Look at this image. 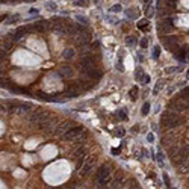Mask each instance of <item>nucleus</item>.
I'll return each instance as SVG.
<instances>
[{"label":"nucleus","instance_id":"nucleus-1","mask_svg":"<svg viewBox=\"0 0 189 189\" xmlns=\"http://www.w3.org/2000/svg\"><path fill=\"white\" fill-rule=\"evenodd\" d=\"M49 117H50V115L47 114L45 111H43V109H36V111H33L32 115L29 117V121L32 124H38L39 126V124H43Z\"/></svg>","mask_w":189,"mask_h":189},{"label":"nucleus","instance_id":"nucleus-2","mask_svg":"<svg viewBox=\"0 0 189 189\" xmlns=\"http://www.w3.org/2000/svg\"><path fill=\"white\" fill-rule=\"evenodd\" d=\"M83 133H85V129L80 127V126H77V127H71L68 132L64 135V138L67 141H77V139H80L83 138Z\"/></svg>","mask_w":189,"mask_h":189},{"label":"nucleus","instance_id":"nucleus-3","mask_svg":"<svg viewBox=\"0 0 189 189\" xmlns=\"http://www.w3.org/2000/svg\"><path fill=\"white\" fill-rule=\"evenodd\" d=\"M56 123H57V118L56 117H49L43 124H39V127L43 129L45 133H55V127L57 126Z\"/></svg>","mask_w":189,"mask_h":189},{"label":"nucleus","instance_id":"nucleus-4","mask_svg":"<svg viewBox=\"0 0 189 189\" xmlns=\"http://www.w3.org/2000/svg\"><path fill=\"white\" fill-rule=\"evenodd\" d=\"M80 68H82V71L85 73V74L91 70H96V61H94V57L92 56H85L80 61Z\"/></svg>","mask_w":189,"mask_h":189},{"label":"nucleus","instance_id":"nucleus-5","mask_svg":"<svg viewBox=\"0 0 189 189\" xmlns=\"http://www.w3.org/2000/svg\"><path fill=\"white\" fill-rule=\"evenodd\" d=\"M109 176H111V168H109V165L103 164V165L97 170V174H96V182H97V183H100L102 180H104V178L109 177Z\"/></svg>","mask_w":189,"mask_h":189},{"label":"nucleus","instance_id":"nucleus-6","mask_svg":"<svg viewBox=\"0 0 189 189\" xmlns=\"http://www.w3.org/2000/svg\"><path fill=\"white\" fill-rule=\"evenodd\" d=\"M94 164H96V156H89L88 159L85 160V164H83L82 170H80V174L82 176H88L89 172H91V170L94 168Z\"/></svg>","mask_w":189,"mask_h":189},{"label":"nucleus","instance_id":"nucleus-7","mask_svg":"<svg viewBox=\"0 0 189 189\" xmlns=\"http://www.w3.org/2000/svg\"><path fill=\"white\" fill-rule=\"evenodd\" d=\"M172 29H174V24H172V20H170V18L162 20L159 24V32H162V33H170Z\"/></svg>","mask_w":189,"mask_h":189},{"label":"nucleus","instance_id":"nucleus-8","mask_svg":"<svg viewBox=\"0 0 189 189\" xmlns=\"http://www.w3.org/2000/svg\"><path fill=\"white\" fill-rule=\"evenodd\" d=\"M171 109H174L176 112H183L189 109V100H176L171 104Z\"/></svg>","mask_w":189,"mask_h":189},{"label":"nucleus","instance_id":"nucleus-9","mask_svg":"<svg viewBox=\"0 0 189 189\" xmlns=\"http://www.w3.org/2000/svg\"><path fill=\"white\" fill-rule=\"evenodd\" d=\"M71 127H73V123L71 121H64L62 124H57V127L55 129V133L56 135H65Z\"/></svg>","mask_w":189,"mask_h":189},{"label":"nucleus","instance_id":"nucleus-10","mask_svg":"<svg viewBox=\"0 0 189 189\" xmlns=\"http://www.w3.org/2000/svg\"><path fill=\"white\" fill-rule=\"evenodd\" d=\"M138 29L139 30H142V32H147V30H150V23H148V20H139L138 21Z\"/></svg>","mask_w":189,"mask_h":189},{"label":"nucleus","instance_id":"nucleus-11","mask_svg":"<svg viewBox=\"0 0 189 189\" xmlns=\"http://www.w3.org/2000/svg\"><path fill=\"white\" fill-rule=\"evenodd\" d=\"M61 76H65V77H71L73 76V68H70L68 65L61 67Z\"/></svg>","mask_w":189,"mask_h":189},{"label":"nucleus","instance_id":"nucleus-12","mask_svg":"<svg viewBox=\"0 0 189 189\" xmlns=\"http://www.w3.org/2000/svg\"><path fill=\"white\" fill-rule=\"evenodd\" d=\"M85 153H86V150L83 148V147H79V148L74 151V153H73V156H74V157H80V159H83V157H85Z\"/></svg>","mask_w":189,"mask_h":189},{"label":"nucleus","instance_id":"nucleus-13","mask_svg":"<svg viewBox=\"0 0 189 189\" xmlns=\"http://www.w3.org/2000/svg\"><path fill=\"white\" fill-rule=\"evenodd\" d=\"M86 76H88V77H91V79H97V80H98V79L102 77V73H100V71H97V70H91V71H88V73H86Z\"/></svg>","mask_w":189,"mask_h":189},{"label":"nucleus","instance_id":"nucleus-14","mask_svg":"<svg viewBox=\"0 0 189 189\" xmlns=\"http://www.w3.org/2000/svg\"><path fill=\"white\" fill-rule=\"evenodd\" d=\"M62 57H64V59H73V57H74V50H73V49H67L64 53H62Z\"/></svg>","mask_w":189,"mask_h":189},{"label":"nucleus","instance_id":"nucleus-15","mask_svg":"<svg viewBox=\"0 0 189 189\" xmlns=\"http://www.w3.org/2000/svg\"><path fill=\"white\" fill-rule=\"evenodd\" d=\"M97 185H98V189H104V188H106L108 185H111V176H109V177H106L104 180H102L100 183H97Z\"/></svg>","mask_w":189,"mask_h":189},{"label":"nucleus","instance_id":"nucleus-16","mask_svg":"<svg viewBox=\"0 0 189 189\" xmlns=\"http://www.w3.org/2000/svg\"><path fill=\"white\" fill-rule=\"evenodd\" d=\"M141 114H142L144 117H145V115H148V114H150V103H148V102H145V103L142 104V109H141Z\"/></svg>","mask_w":189,"mask_h":189},{"label":"nucleus","instance_id":"nucleus-17","mask_svg":"<svg viewBox=\"0 0 189 189\" xmlns=\"http://www.w3.org/2000/svg\"><path fill=\"white\" fill-rule=\"evenodd\" d=\"M138 92H139V89L135 86L133 89H130V92H129V97L132 98V100H136V98H138Z\"/></svg>","mask_w":189,"mask_h":189},{"label":"nucleus","instance_id":"nucleus-18","mask_svg":"<svg viewBox=\"0 0 189 189\" xmlns=\"http://www.w3.org/2000/svg\"><path fill=\"white\" fill-rule=\"evenodd\" d=\"M159 56H160V47L154 45L153 47V59H159Z\"/></svg>","mask_w":189,"mask_h":189},{"label":"nucleus","instance_id":"nucleus-19","mask_svg":"<svg viewBox=\"0 0 189 189\" xmlns=\"http://www.w3.org/2000/svg\"><path fill=\"white\" fill-rule=\"evenodd\" d=\"M157 162L160 165H164V151H162V148H157Z\"/></svg>","mask_w":189,"mask_h":189},{"label":"nucleus","instance_id":"nucleus-20","mask_svg":"<svg viewBox=\"0 0 189 189\" xmlns=\"http://www.w3.org/2000/svg\"><path fill=\"white\" fill-rule=\"evenodd\" d=\"M45 8L50 9V11H56V9H57V5H56L55 2H49V3H45Z\"/></svg>","mask_w":189,"mask_h":189},{"label":"nucleus","instance_id":"nucleus-21","mask_svg":"<svg viewBox=\"0 0 189 189\" xmlns=\"http://www.w3.org/2000/svg\"><path fill=\"white\" fill-rule=\"evenodd\" d=\"M121 9H123V6L118 3V5H114V6H111L109 11H111V12H121Z\"/></svg>","mask_w":189,"mask_h":189},{"label":"nucleus","instance_id":"nucleus-22","mask_svg":"<svg viewBox=\"0 0 189 189\" xmlns=\"http://www.w3.org/2000/svg\"><path fill=\"white\" fill-rule=\"evenodd\" d=\"M18 109H20V104H9V106H8V112H17L18 111Z\"/></svg>","mask_w":189,"mask_h":189},{"label":"nucleus","instance_id":"nucleus-23","mask_svg":"<svg viewBox=\"0 0 189 189\" xmlns=\"http://www.w3.org/2000/svg\"><path fill=\"white\" fill-rule=\"evenodd\" d=\"M180 97L185 98V100H189V88H185L183 91L180 92Z\"/></svg>","mask_w":189,"mask_h":189},{"label":"nucleus","instance_id":"nucleus-24","mask_svg":"<svg viewBox=\"0 0 189 189\" xmlns=\"http://www.w3.org/2000/svg\"><path fill=\"white\" fill-rule=\"evenodd\" d=\"M32 108L29 103H26V104H20V109H18V112H24V111H29V109Z\"/></svg>","mask_w":189,"mask_h":189},{"label":"nucleus","instance_id":"nucleus-25","mask_svg":"<svg viewBox=\"0 0 189 189\" xmlns=\"http://www.w3.org/2000/svg\"><path fill=\"white\" fill-rule=\"evenodd\" d=\"M120 185H121V178H117V180H114L111 183V189H117Z\"/></svg>","mask_w":189,"mask_h":189},{"label":"nucleus","instance_id":"nucleus-26","mask_svg":"<svg viewBox=\"0 0 189 189\" xmlns=\"http://www.w3.org/2000/svg\"><path fill=\"white\" fill-rule=\"evenodd\" d=\"M162 85H164V80H160L159 83H156V86H154V89H153V94H157L162 89Z\"/></svg>","mask_w":189,"mask_h":189},{"label":"nucleus","instance_id":"nucleus-27","mask_svg":"<svg viewBox=\"0 0 189 189\" xmlns=\"http://www.w3.org/2000/svg\"><path fill=\"white\" fill-rule=\"evenodd\" d=\"M126 14H127L129 18H135V17H136V11H135V9H127V11H126Z\"/></svg>","mask_w":189,"mask_h":189},{"label":"nucleus","instance_id":"nucleus-28","mask_svg":"<svg viewBox=\"0 0 189 189\" xmlns=\"http://www.w3.org/2000/svg\"><path fill=\"white\" fill-rule=\"evenodd\" d=\"M76 18H77V21H80L82 24H88V20L83 17V15H79V14H77V15H76Z\"/></svg>","mask_w":189,"mask_h":189},{"label":"nucleus","instance_id":"nucleus-29","mask_svg":"<svg viewBox=\"0 0 189 189\" xmlns=\"http://www.w3.org/2000/svg\"><path fill=\"white\" fill-rule=\"evenodd\" d=\"M139 45H141V49H147V45H148V39L142 38V39L139 41Z\"/></svg>","mask_w":189,"mask_h":189},{"label":"nucleus","instance_id":"nucleus-30","mask_svg":"<svg viewBox=\"0 0 189 189\" xmlns=\"http://www.w3.org/2000/svg\"><path fill=\"white\" fill-rule=\"evenodd\" d=\"M126 43H127V45H135L136 44V38H135V36H129Z\"/></svg>","mask_w":189,"mask_h":189},{"label":"nucleus","instance_id":"nucleus-31","mask_svg":"<svg viewBox=\"0 0 189 189\" xmlns=\"http://www.w3.org/2000/svg\"><path fill=\"white\" fill-rule=\"evenodd\" d=\"M164 183L166 185V188H168V189L171 188V186H170V185H171V182H170V177H168V174H164Z\"/></svg>","mask_w":189,"mask_h":189},{"label":"nucleus","instance_id":"nucleus-32","mask_svg":"<svg viewBox=\"0 0 189 189\" xmlns=\"http://www.w3.org/2000/svg\"><path fill=\"white\" fill-rule=\"evenodd\" d=\"M141 76H142V70H141V68H136V76H135V79H136V80H141Z\"/></svg>","mask_w":189,"mask_h":189},{"label":"nucleus","instance_id":"nucleus-33","mask_svg":"<svg viewBox=\"0 0 189 189\" xmlns=\"http://www.w3.org/2000/svg\"><path fill=\"white\" fill-rule=\"evenodd\" d=\"M73 5H76V6H86V2H83V0H76V2H73Z\"/></svg>","mask_w":189,"mask_h":189},{"label":"nucleus","instance_id":"nucleus-34","mask_svg":"<svg viewBox=\"0 0 189 189\" xmlns=\"http://www.w3.org/2000/svg\"><path fill=\"white\" fill-rule=\"evenodd\" d=\"M115 135H117L118 138H121V136H124V129H117V130H115Z\"/></svg>","mask_w":189,"mask_h":189},{"label":"nucleus","instance_id":"nucleus-35","mask_svg":"<svg viewBox=\"0 0 189 189\" xmlns=\"http://www.w3.org/2000/svg\"><path fill=\"white\" fill-rule=\"evenodd\" d=\"M118 117L123 120V121H126V120H127V115L124 114V111H118Z\"/></svg>","mask_w":189,"mask_h":189},{"label":"nucleus","instance_id":"nucleus-36","mask_svg":"<svg viewBox=\"0 0 189 189\" xmlns=\"http://www.w3.org/2000/svg\"><path fill=\"white\" fill-rule=\"evenodd\" d=\"M8 86V80H5L3 77H0V88H6Z\"/></svg>","mask_w":189,"mask_h":189},{"label":"nucleus","instance_id":"nucleus-37","mask_svg":"<svg viewBox=\"0 0 189 189\" xmlns=\"http://www.w3.org/2000/svg\"><path fill=\"white\" fill-rule=\"evenodd\" d=\"M141 82H142V83H145V85H147V83L150 82V76H148V74H144V77L141 79Z\"/></svg>","mask_w":189,"mask_h":189},{"label":"nucleus","instance_id":"nucleus-38","mask_svg":"<svg viewBox=\"0 0 189 189\" xmlns=\"http://www.w3.org/2000/svg\"><path fill=\"white\" fill-rule=\"evenodd\" d=\"M147 141H148V142H154V135L148 133V135H147Z\"/></svg>","mask_w":189,"mask_h":189},{"label":"nucleus","instance_id":"nucleus-39","mask_svg":"<svg viewBox=\"0 0 189 189\" xmlns=\"http://www.w3.org/2000/svg\"><path fill=\"white\" fill-rule=\"evenodd\" d=\"M117 70L124 71V65H123V62H121V61H118V64H117Z\"/></svg>","mask_w":189,"mask_h":189},{"label":"nucleus","instance_id":"nucleus-40","mask_svg":"<svg viewBox=\"0 0 189 189\" xmlns=\"http://www.w3.org/2000/svg\"><path fill=\"white\" fill-rule=\"evenodd\" d=\"M176 70H177V68H166V70H165V71L168 73V74H170V73H174Z\"/></svg>","mask_w":189,"mask_h":189},{"label":"nucleus","instance_id":"nucleus-41","mask_svg":"<svg viewBox=\"0 0 189 189\" xmlns=\"http://www.w3.org/2000/svg\"><path fill=\"white\" fill-rule=\"evenodd\" d=\"M29 12H30V14H36V15H38V12H39V11H38V9H35V8H32Z\"/></svg>","mask_w":189,"mask_h":189},{"label":"nucleus","instance_id":"nucleus-42","mask_svg":"<svg viewBox=\"0 0 189 189\" xmlns=\"http://www.w3.org/2000/svg\"><path fill=\"white\" fill-rule=\"evenodd\" d=\"M112 154H115V156L120 154V148H114V150H112Z\"/></svg>","mask_w":189,"mask_h":189},{"label":"nucleus","instance_id":"nucleus-43","mask_svg":"<svg viewBox=\"0 0 189 189\" xmlns=\"http://www.w3.org/2000/svg\"><path fill=\"white\" fill-rule=\"evenodd\" d=\"M5 18H6V15H2V17H0V23H2V21H3Z\"/></svg>","mask_w":189,"mask_h":189},{"label":"nucleus","instance_id":"nucleus-44","mask_svg":"<svg viewBox=\"0 0 189 189\" xmlns=\"http://www.w3.org/2000/svg\"><path fill=\"white\" fill-rule=\"evenodd\" d=\"M0 111H6V108H5V106H2V104H0Z\"/></svg>","mask_w":189,"mask_h":189},{"label":"nucleus","instance_id":"nucleus-45","mask_svg":"<svg viewBox=\"0 0 189 189\" xmlns=\"http://www.w3.org/2000/svg\"><path fill=\"white\" fill-rule=\"evenodd\" d=\"M170 189H177V188H172V186H171V188H170Z\"/></svg>","mask_w":189,"mask_h":189},{"label":"nucleus","instance_id":"nucleus-46","mask_svg":"<svg viewBox=\"0 0 189 189\" xmlns=\"http://www.w3.org/2000/svg\"><path fill=\"white\" fill-rule=\"evenodd\" d=\"M188 79H189V70H188Z\"/></svg>","mask_w":189,"mask_h":189},{"label":"nucleus","instance_id":"nucleus-47","mask_svg":"<svg viewBox=\"0 0 189 189\" xmlns=\"http://www.w3.org/2000/svg\"><path fill=\"white\" fill-rule=\"evenodd\" d=\"M123 189H130V188H123Z\"/></svg>","mask_w":189,"mask_h":189},{"label":"nucleus","instance_id":"nucleus-48","mask_svg":"<svg viewBox=\"0 0 189 189\" xmlns=\"http://www.w3.org/2000/svg\"><path fill=\"white\" fill-rule=\"evenodd\" d=\"M188 57H189V56H188Z\"/></svg>","mask_w":189,"mask_h":189}]
</instances>
